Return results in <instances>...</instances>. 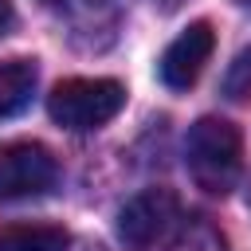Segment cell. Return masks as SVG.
Here are the masks:
<instances>
[{
    "instance_id": "obj_2",
    "label": "cell",
    "mask_w": 251,
    "mask_h": 251,
    "mask_svg": "<svg viewBox=\"0 0 251 251\" xmlns=\"http://www.w3.org/2000/svg\"><path fill=\"white\" fill-rule=\"evenodd\" d=\"M126 106V86L118 78H63L47 94V114L63 129H98Z\"/></svg>"
},
{
    "instance_id": "obj_9",
    "label": "cell",
    "mask_w": 251,
    "mask_h": 251,
    "mask_svg": "<svg viewBox=\"0 0 251 251\" xmlns=\"http://www.w3.org/2000/svg\"><path fill=\"white\" fill-rule=\"evenodd\" d=\"M224 94H227L231 102L251 98V47H243V51L227 63V71H224Z\"/></svg>"
},
{
    "instance_id": "obj_6",
    "label": "cell",
    "mask_w": 251,
    "mask_h": 251,
    "mask_svg": "<svg viewBox=\"0 0 251 251\" xmlns=\"http://www.w3.org/2000/svg\"><path fill=\"white\" fill-rule=\"evenodd\" d=\"M35 82H39L35 59H8V63H0V122H8L20 110H27L31 94H35Z\"/></svg>"
},
{
    "instance_id": "obj_13",
    "label": "cell",
    "mask_w": 251,
    "mask_h": 251,
    "mask_svg": "<svg viewBox=\"0 0 251 251\" xmlns=\"http://www.w3.org/2000/svg\"><path fill=\"white\" fill-rule=\"evenodd\" d=\"M239 4H243V8H251V0H239Z\"/></svg>"
},
{
    "instance_id": "obj_4",
    "label": "cell",
    "mask_w": 251,
    "mask_h": 251,
    "mask_svg": "<svg viewBox=\"0 0 251 251\" xmlns=\"http://www.w3.org/2000/svg\"><path fill=\"white\" fill-rule=\"evenodd\" d=\"M59 180V161L39 141L0 145V200H31L51 192Z\"/></svg>"
},
{
    "instance_id": "obj_3",
    "label": "cell",
    "mask_w": 251,
    "mask_h": 251,
    "mask_svg": "<svg viewBox=\"0 0 251 251\" xmlns=\"http://www.w3.org/2000/svg\"><path fill=\"white\" fill-rule=\"evenodd\" d=\"M180 224V200L169 188H145L118 212V239L129 251H153Z\"/></svg>"
},
{
    "instance_id": "obj_10",
    "label": "cell",
    "mask_w": 251,
    "mask_h": 251,
    "mask_svg": "<svg viewBox=\"0 0 251 251\" xmlns=\"http://www.w3.org/2000/svg\"><path fill=\"white\" fill-rule=\"evenodd\" d=\"M12 24H16V8H12V0H0V35H8Z\"/></svg>"
},
{
    "instance_id": "obj_14",
    "label": "cell",
    "mask_w": 251,
    "mask_h": 251,
    "mask_svg": "<svg viewBox=\"0 0 251 251\" xmlns=\"http://www.w3.org/2000/svg\"><path fill=\"white\" fill-rule=\"evenodd\" d=\"M247 204H251V188H247Z\"/></svg>"
},
{
    "instance_id": "obj_8",
    "label": "cell",
    "mask_w": 251,
    "mask_h": 251,
    "mask_svg": "<svg viewBox=\"0 0 251 251\" xmlns=\"http://www.w3.org/2000/svg\"><path fill=\"white\" fill-rule=\"evenodd\" d=\"M153 251H227V243H224V235L212 224H204V220H180L169 231V239L157 243Z\"/></svg>"
},
{
    "instance_id": "obj_5",
    "label": "cell",
    "mask_w": 251,
    "mask_h": 251,
    "mask_svg": "<svg viewBox=\"0 0 251 251\" xmlns=\"http://www.w3.org/2000/svg\"><path fill=\"white\" fill-rule=\"evenodd\" d=\"M212 51H216V31H212V24H208V20L188 24V27L165 47V55H161V63H157L161 82H165L169 90H188V86L200 78V71L208 67Z\"/></svg>"
},
{
    "instance_id": "obj_12",
    "label": "cell",
    "mask_w": 251,
    "mask_h": 251,
    "mask_svg": "<svg viewBox=\"0 0 251 251\" xmlns=\"http://www.w3.org/2000/svg\"><path fill=\"white\" fill-rule=\"evenodd\" d=\"M161 4H180V0H161Z\"/></svg>"
},
{
    "instance_id": "obj_1",
    "label": "cell",
    "mask_w": 251,
    "mask_h": 251,
    "mask_svg": "<svg viewBox=\"0 0 251 251\" xmlns=\"http://www.w3.org/2000/svg\"><path fill=\"white\" fill-rule=\"evenodd\" d=\"M184 165L196 188L227 196L243 176V137L224 118H200L184 137Z\"/></svg>"
},
{
    "instance_id": "obj_7",
    "label": "cell",
    "mask_w": 251,
    "mask_h": 251,
    "mask_svg": "<svg viewBox=\"0 0 251 251\" xmlns=\"http://www.w3.org/2000/svg\"><path fill=\"white\" fill-rule=\"evenodd\" d=\"M0 251H67V231L55 224H16L0 231Z\"/></svg>"
},
{
    "instance_id": "obj_11",
    "label": "cell",
    "mask_w": 251,
    "mask_h": 251,
    "mask_svg": "<svg viewBox=\"0 0 251 251\" xmlns=\"http://www.w3.org/2000/svg\"><path fill=\"white\" fill-rule=\"evenodd\" d=\"M47 8H63V4H75V0H43Z\"/></svg>"
}]
</instances>
